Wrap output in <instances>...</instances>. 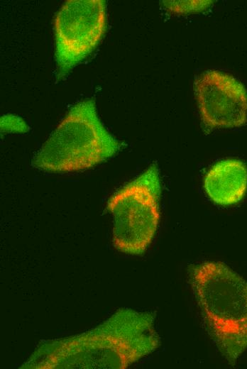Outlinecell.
I'll use <instances>...</instances> for the list:
<instances>
[{
    "mask_svg": "<svg viewBox=\"0 0 247 369\" xmlns=\"http://www.w3.org/2000/svg\"><path fill=\"white\" fill-rule=\"evenodd\" d=\"M212 1H163L164 7L170 12L177 14L198 13L207 10Z\"/></svg>",
    "mask_w": 247,
    "mask_h": 369,
    "instance_id": "8",
    "label": "cell"
},
{
    "mask_svg": "<svg viewBox=\"0 0 247 369\" xmlns=\"http://www.w3.org/2000/svg\"><path fill=\"white\" fill-rule=\"evenodd\" d=\"M106 28V1L69 0L62 6L54 24L57 81L95 50Z\"/></svg>",
    "mask_w": 247,
    "mask_h": 369,
    "instance_id": "5",
    "label": "cell"
},
{
    "mask_svg": "<svg viewBox=\"0 0 247 369\" xmlns=\"http://www.w3.org/2000/svg\"><path fill=\"white\" fill-rule=\"evenodd\" d=\"M160 192L159 170L153 163L110 197L107 209L114 218L112 242L117 250L132 255L146 251L159 224Z\"/></svg>",
    "mask_w": 247,
    "mask_h": 369,
    "instance_id": "4",
    "label": "cell"
},
{
    "mask_svg": "<svg viewBox=\"0 0 247 369\" xmlns=\"http://www.w3.org/2000/svg\"><path fill=\"white\" fill-rule=\"evenodd\" d=\"M28 126L21 118L13 115H5L1 118V132L24 133L28 131Z\"/></svg>",
    "mask_w": 247,
    "mask_h": 369,
    "instance_id": "9",
    "label": "cell"
},
{
    "mask_svg": "<svg viewBox=\"0 0 247 369\" xmlns=\"http://www.w3.org/2000/svg\"><path fill=\"white\" fill-rule=\"evenodd\" d=\"M155 319V312L120 309L87 331L43 343L21 368H126L159 347Z\"/></svg>",
    "mask_w": 247,
    "mask_h": 369,
    "instance_id": "1",
    "label": "cell"
},
{
    "mask_svg": "<svg viewBox=\"0 0 247 369\" xmlns=\"http://www.w3.org/2000/svg\"><path fill=\"white\" fill-rule=\"evenodd\" d=\"M122 145L101 122L94 99H87L70 108L32 164L50 172L86 170L111 158Z\"/></svg>",
    "mask_w": 247,
    "mask_h": 369,
    "instance_id": "3",
    "label": "cell"
},
{
    "mask_svg": "<svg viewBox=\"0 0 247 369\" xmlns=\"http://www.w3.org/2000/svg\"><path fill=\"white\" fill-rule=\"evenodd\" d=\"M194 90L207 126L236 128L247 122V91L234 77L207 70L196 78Z\"/></svg>",
    "mask_w": 247,
    "mask_h": 369,
    "instance_id": "6",
    "label": "cell"
},
{
    "mask_svg": "<svg viewBox=\"0 0 247 369\" xmlns=\"http://www.w3.org/2000/svg\"><path fill=\"white\" fill-rule=\"evenodd\" d=\"M188 280L208 334L235 365L247 350V281L219 261L190 265Z\"/></svg>",
    "mask_w": 247,
    "mask_h": 369,
    "instance_id": "2",
    "label": "cell"
},
{
    "mask_svg": "<svg viewBox=\"0 0 247 369\" xmlns=\"http://www.w3.org/2000/svg\"><path fill=\"white\" fill-rule=\"evenodd\" d=\"M204 187L214 203L222 206L236 204L247 191V167L236 159L221 160L206 173Z\"/></svg>",
    "mask_w": 247,
    "mask_h": 369,
    "instance_id": "7",
    "label": "cell"
}]
</instances>
